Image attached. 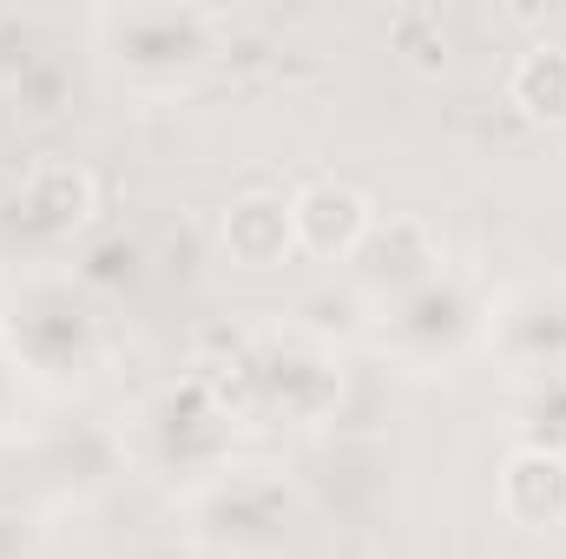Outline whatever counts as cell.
Masks as SVG:
<instances>
[{
	"label": "cell",
	"instance_id": "obj_1",
	"mask_svg": "<svg viewBox=\"0 0 566 559\" xmlns=\"http://www.w3.org/2000/svg\"><path fill=\"white\" fill-rule=\"evenodd\" d=\"M244 421L316 428L343 409V349L310 323H251L231 349V376H218Z\"/></svg>",
	"mask_w": 566,
	"mask_h": 559
},
{
	"label": "cell",
	"instance_id": "obj_2",
	"mask_svg": "<svg viewBox=\"0 0 566 559\" xmlns=\"http://www.w3.org/2000/svg\"><path fill=\"white\" fill-rule=\"evenodd\" d=\"M0 342L13 349V362L40 382V389H80L106 369L113 356V329L106 309L73 271H27L0 303Z\"/></svg>",
	"mask_w": 566,
	"mask_h": 559
},
{
	"label": "cell",
	"instance_id": "obj_3",
	"mask_svg": "<svg viewBox=\"0 0 566 559\" xmlns=\"http://www.w3.org/2000/svg\"><path fill=\"white\" fill-rule=\"evenodd\" d=\"M238 402L224 395V382L211 369H191L178 382H158L133 415L119 421V447L139 474H158L171 487H205L211 474L231 467V447H238Z\"/></svg>",
	"mask_w": 566,
	"mask_h": 559
},
{
	"label": "cell",
	"instance_id": "obj_4",
	"mask_svg": "<svg viewBox=\"0 0 566 559\" xmlns=\"http://www.w3.org/2000/svg\"><path fill=\"white\" fill-rule=\"evenodd\" d=\"M93 46L139 93H178L224 53V20L211 7H106L93 13Z\"/></svg>",
	"mask_w": 566,
	"mask_h": 559
},
{
	"label": "cell",
	"instance_id": "obj_5",
	"mask_svg": "<svg viewBox=\"0 0 566 559\" xmlns=\"http://www.w3.org/2000/svg\"><path fill=\"white\" fill-rule=\"evenodd\" d=\"M185 514V540L198 553H218V559H264V553H283V540L296 534V487L283 481L277 467H224L211 474L205 487H191L178 500Z\"/></svg>",
	"mask_w": 566,
	"mask_h": 559
},
{
	"label": "cell",
	"instance_id": "obj_6",
	"mask_svg": "<svg viewBox=\"0 0 566 559\" xmlns=\"http://www.w3.org/2000/svg\"><path fill=\"white\" fill-rule=\"evenodd\" d=\"M488 323H494V283L448 264L422 289L376 309V342L409 369H454L461 356L488 349Z\"/></svg>",
	"mask_w": 566,
	"mask_h": 559
},
{
	"label": "cell",
	"instance_id": "obj_7",
	"mask_svg": "<svg viewBox=\"0 0 566 559\" xmlns=\"http://www.w3.org/2000/svg\"><path fill=\"white\" fill-rule=\"evenodd\" d=\"M488 356L507 369V382L566 369V277H527L494 289Z\"/></svg>",
	"mask_w": 566,
	"mask_h": 559
},
{
	"label": "cell",
	"instance_id": "obj_8",
	"mask_svg": "<svg viewBox=\"0 0 566 559\" xmlns=\"http://www.w3.org/2000/svg\"><path fill=\"white\" fill-rule=\"evenodd\" d=\"M349 271H356V289L382 309V303H396V296H409V289H422L428 277H441L448 271V251H441V231L416 218V211H376V224H369V238H363V251L349 257Z\"/></svg>",
	"mask_w": 566,
	"mask_h": 559
},
{
	"label": "cell",
	"instance_id": "obj_9",
	"mask_svg": "<svg viewBox=\"0 0 566 559\" xmlns=\"http://www.w3.org/2000/svg\"><path fill=\"white\" fill-rule=\"evenodd\" d=\"M376 224V204L363 184L349 178H303L290 191V231H296V251L303 257H323V264H349L363 251Z\"/></svg>",
	"mask_w": 566,
	"mask_h": 559
},
{
	"label": "cell",
	"instance_id": "obj_10",
	"mask_svg": "<svg viewBox=\"0 0 566 559\" xmlns=\"http://www.w3.org/2000/svg\"><path fill=\"white\" fill-rule=\"evenodd\" d=\"M93 171H80L73 158H46V165H33L27 178H20V191H13V224L27 231V238H40V244H53V238H73L86 218H93Z\"/></svg>",
	"mask_w": 566,
	"mask_h": 559
},
{
	"label": "cell",
	"instance_id": "obj_11",
	"mask_svg": "<svg viewBox=\"0 0 566 559\" xmlns=\"http://www.w3.org/2000/svg\"><path fill=\"white\" fill-rule=\"evenodd\" d=\"M494 500L514 527L527 534H560L566 527V454H547V447H521L501 461L494 474Z\"/></svg>",
	"mask_w": 566,
	"mask_h": 559
},
{
	"label": "cell",
	"instance_id": "obj_12",
	"mask_svg": "<svg viewBox=\"0 0 566 559\" xmlns=\"http://www.w3.org/2000/svg\"><path fill=\"white\" fill-rule=\"evenodd\" d=\"M218 244L238 271H277L283 257L296 251L290 231V198L283 191H238L218 218Z\"/></svg>",
	"mask_w": 566,
	"mask_h": 559
},
{
	"label": "cell",
	"instance_id": "obj_13",
	"mask_svg": "<svg viewBox=\"0 0 566 559\" xmlns=\"http://www.w3.org/2000/svg\"><path fill=\"white\" fill-rule=\"evenodd\" d=\"M507 99L534 126H566V40H534L507 66Z\"/></svg>",
	"mask_w": 566,
	"mask_h": 559
},
{
	"label": "cell",
	"instance_id": "obj_14",
	"mask_svg": "<svg viewBox=\"0 0 566 559\" xmlns=\"http://www.w3.org/2000/svg\"><path fill=\"white\" fill-rule=\"evenodd\" d=\"M507 409H514V434H521V447H547V454H566V369H547V376H521Z\"/></svg>",
	"mask_w": 566,
	"mask_h": 559
},
{
	"label": "cell",
	"instance_id": "obj_15",
	"mask_svg": "<svg viewBox=\"0 0 566 559\" xmlns=\"http://www.w3.org/2000/svg\"><path fill=\"white\" fill-rule=\"evenodd\" d=\"M40 395V382L13 362V349L0 342V441H13L20 428H27V402Z\"/></svg>",
	"mask_w": 566,
	"mask_h": 559
},
{
	"label": "cell",
	"instance_id": "obj_16",
	"mask_svg": "<svg viewBox=\"0 0 566 559\" xmlns=\"http://www.w3.org/2000/svg\"><path fill=\"white\" fill-rule=\"evenodd\" d=\"M0 559H40V520L0 500Z\"/></svg>",
	"mask_w": 566,
	"mask_h": 559
}]
</instances>
